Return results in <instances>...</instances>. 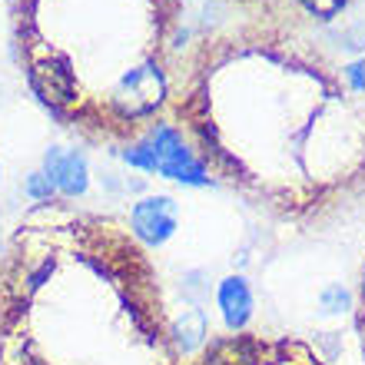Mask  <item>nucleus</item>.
<instances>
[{"instance_id":"f257e3e1","label":"nucleus","mask_w":365,"mask_h":365,"mask_svg":"<svg viewBox=\"0 0 365 365\" xmlns=\"http://www.w3.org/2000/svg\"><path fill=\"white\" fill-rule=\"evenodd\" d=\"M0 365H180L143 250L90 216L20 222L0 259Z\"/></svg>"},{"instance_id":"f03ea898","label":"nucleus","mask_w":365,"mask_h":365,"mask_svg":"<svg viewBox=\"0 0 365 365\" xmlns=\"http://www.w3.org/2000/svg\"><path fill=\"white\" fill-rule=\"evenodd\" d=\"M192 365H326L322 359L296 339H259L230 336L212 342Z\"/></svg>"},{"instance_id":"7ed1b4c3","label":"nucleus","mask_w":365,"mask_h":365,"mask_svg":"<svg viewBox=\"0 0 365 365\" xmlns=\"http://www.w3.org/2000/svg\"><path fill=\"white\" fill-rule=\"evenodd\" d=\"M126 163L143 166V170H156V173L170 176V180H182V182H192V186L206 182V170H202V163L200 160H192V153L182 146L180 133L170 130V126H160L146 146L126 150Z\"/></svg>"},{"instance_id":"20e7f679","label":"nucleus","mask_w":365,"mask_h":365,"mask_svg":"<svg viewBox=\"0 0 365 365\" xmlns=\"http://www.w3.org/2000/svg\"><path fill=\"white\" fill-rule=\"evenodd\" d=\"M130 226H133L136 240L150 242V246H160L176 230V202L170 196H150V200L136 202L133 216H130Z\"/></svg>"},{"instance_id":"39448f33","label":"nucleus","mask_w":365,"mask_h":365,"mask_svg":"<svg viewBox=\"0 0 365 365\" xmlns=\"http://www.w3.org/2000/svg\"><path fill=\"white\" fill-rule=\"evenodd\" d=\"M166 93V83H163V73L156 67H140V70H130L120 87H116V100L123 106L126 113H146L153 110Z\"/></svg>"},{"instance_id":"423d86ee","label":"nucleus","mask_w":365,"mask_h":365,"mask_svg":"<svg viewBox=\"0 0 365 365\" xmlns=\"http://www.w3.org/2000/svg\"><path fill=\"white\" fill-rule=\"evenodd\" d=\"M30 83H34L40 100L50 106H70L73 96H77L70 70L63 63H57V60H37L30 67Z\"/></svg>"},{"instance_id":"0eeeda50","label":"nucleus","mask_w":365,"mask_h":365,"mask_svg":"<svg viewBox=\"0 0 365 365\" xmlns=\"http://www.w3.org/2000/svg\"><path fill=\"white\" fill-rule=\"evenodd\" d=\"M43 166H47V176L53 180V186L63 190L67 196H80V192L87 190V160L80 153L63 156L60 150H50Z\"/></svg>"},{"instance_id":"6e6552de","label":"nucleus","mask_w":365,"mask_h":365,"mask_svg":"<svg viewBox=\"0 0 365 365\" xmlns=\"http://www.w3.org/2000/svg\"><path fill=\"white\" fill-rule=\"evenodd\" d=\"M220 309H222V319H226V326L230 329H242L250 322L252 316V292L246 286V279L232 276L226 279L220 286Z\"/></svg>"},{"instance_id":"1a4fd4ad","label":"nucleus","mask_w":365,"mask_h":365,"mask_svg":"<svg viewBox=\"0 0 365 365\" xmlns=\"http://www.w3.org/2000/svg\"><path fill=\"white\" fill-rule=\"evenodd\" d=\"M202 336H206V319H202V312H196V309L182 312V319L173 326V342H176V349H182V352L200 346Z\"/></svg>"},{"instance_id":"9d476101","label":"nucleus","mask_w":365,"mask_h":365,"mask_svg":"<svg viewBox=\"0 0 365 365\" xmlns=\"http://www.w3.org/2000/svg\"><path fill=\"white\" fill-rule=\"evenodd\" d=\"M27 196H34V200H50V196H53V180H50L47 173H30Z\"/></svg>"},{"instance_id":"9b49d317","label":"nucleus","mask_w":365,"mask_h":365,"mask_svg":"<svg viewBox=\"0 0 365 365\" xmlns=\"http://www.w3.org/2000/svg\"><path fill=\"white\" fill-rule=\"evenodd\" d=\"M302 4H306L312 14H319V17H332L336 10H342L346 0H302Z\"/></svg>"},{"instance_id":"f8f14e48","label":"nucleus","mask_w":365,"mask_h":365,"mask_svg":"<svg viewBox=\"0 0 365 365\" xmlns=\"http://www.w3.org/2000/svg\"><path fill=\"white\" fill-rule=\"evenodd\" d=\"M346 77L356 90H365V63H352V67L346 70Z\"/></svg>"},{"instance_id":"ddd939ff","label":"nucleus","mask_w":365,"mask_h":365,"mask_svg":"<svg viewBox=\"0 0 365 365\" xmlns=\"http://www.w3.org/2000/svg\"><path fill=\"white\" fill-rule=\"evenodd\" d=\"M359 339H362V352H365V272H362V306H359Z\"/></svg>"}]
</instances>
